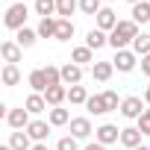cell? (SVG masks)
I'll use <instances>...</instances> for the list:
<instances>
[{
    "instance_id": "cell-1",
    "label": "cell",
    "mask_w": 150,
    "mask_h": 150,
    "mask_svg": "<svg viewBox=\"0 0 150 150\" xmlns=\"http://www.w3.org/2000/svg\"><path fill=\"white\" fill-rule=\"evenodd\" d=\"M135 35H138V24L132 21V18H124V21H118V27L109 33V47L118 53V50H129L132 47V41H135Z\"/></svg>"
},
{
    "instance_id": "cell-2",
    "label": "cell",
    "mask_w": 150,
    "mask_h": 150,
    "mask_svg": "<svg viewBox=\"0 0 150 150\" xmlns=\"http://www.w3.org/2000/svg\"><path fill=\"white\" fill-rule=\"evenodd\" d=\"M27 18H30V9H27V3L24 0H18V3H12L9 9H6V15H3V24H6V30H24L27 27Z\"/></svg>"
},
{
    "instance_id": "cell-3",
    "label": "cell",
    "mask_w": 150,
    "mask_h": 150,
    "mask_svg": "<svg viewBox=\"0 0 150 150\" xmlns=\"http://www.w3.org/2000/svg\"><path fill=\"white\" fill-rule=\"evenodd\" d=\"M144 97H138V94H129V97H124L121 100V115L127 118V121H138L141 115H144Z\"/></svg>"
},
{
    "instance_id": "cell-4",
    "label": "cell",
    "mask_w": 150,
    "mask_h": 150,
    "mask_svg": "<svg viewBox=\"0 0 150 150\" xmlns=\"http://www.w3.org/2000/svg\"><path fill=\"white\" fill-rule=\"evenodd\" d=\"M6 124H9L12 129H27V127L33 124V118H30L27 106H15V109L6 112Z\"/></svg>"
},
{
    "instance_id": "cell-5",
    "label": "cell",
    "mask_w": 150,
    "mask_h": 150,
    "mask_svg": "<svg viewBox=\"0 0 150 150\" xmlns=\"http://www.w3.org/2000/svg\"><path fill=\"white\" fill-rule=\"evenodd\" d=\"M112 65H115V71H121V74H129V71H135V65H138V56H135L132 50H118V53H115V59H112Z\"/></svg>"
},
{
    "instance_id": "cell-6",
    "label": "cell",
    "mask_w": 150,
    "mask_h": 150,
    "mask_svg": "<svg viewBox=\"0 0 150 150\" xmlns=\"http://www.w3.org/2000/svg\"><path fill=\"white\" fill-rule=\"evenodd\" d=\"M94 141H100V144H118L121 141V129L115 127V124H100L97 129H94Z\"/></svg>"
},
{
    "instance_id": "cell-7",
    "label": "cell",
    "mask_w": 150,
    "mask_h": 150,
    "mask_svg": "<svg viewBox=\"0 0 150 150\" xmlns=\"http://www.w3.org/2000/svg\"><path fill=\"white\" fill-rule=\"evenodd\" d=\"M83 83V68L77 65V62H65L62 65V86H80Z\"/></svg>"
},
{
    "instance_id": "cell-8",
    "label": "cell",
    "mask_w": 150,
    "mask_h": 150,
    "mask_svg": "<svg viewBox=\"0 0 150 150\" xmlns=\"http://www.w3.org/2000/svg\"><path fill=\"white\" fill-rule=\"evenodd\" d=\"M94 24H97V30H103V33H112V30L118 27V15H115V9H112V6H103V9L97 12Z\"/></svg>"
},
{
    "instance_id": "cell-9",
    "label": "cell",
    "mask_w": 150,
    "mask_h": 150,
    "mask_svg": "<svg viewBox=\"0 0 150 150\" xmlns=\"http://www.w3.org/2000/svg\"><path fill=\"white\" fill-rule=\"evenodd\" d=\"M68 127H71V135L77 138V141H86V138L94 132V127H91V121H88V118H71V124H68Z\"/></svg>"
},
{
    "instance_id": "cell-10",
    "label": "cell",
    "mask_w": 150,
    "mask_h": 150,
    "mask_svg": "<svg viewBox=\"0 0 150 150\" xmlns=\"http://www.w3.org/2000/svg\"><path fill=\"white\" fill-rule=\"evenodd\" d=\"M0 56H3L6 65H18L21 56H24V47L18 41H3V44H0Z\"/></svg>"
},
{
    "instance_id": "cell-11",
    "label": "cell",
    "mask_w": 150,
    "mask_h": 150,
    "mask_svg": "<svg viewBox=\"0 0 150 150\" xmlns=\"http://www.w3.org/2000/svg\"><path fill=\"white\" fill-rule=\"evenodd\" d=\"M27 135H30L35 144H44L47 135H50V121H38V118H35V121L27 127Z\"/></svg>"
},
{
    "instance_id": "cell-12",
    "label": "cell",
    "mask_w": 150,
    "mask_h": 150,
    "mask_svg": "<svg viewBox=\"0 0 150 150\" xmlns=\"http://www.w3.org/2000/svg\"><path fill=\"white\" fill-rule=\"evenodd\" d=\"M44 100H47L50 109H53V106H62V103L68 100V86H50V88L44 91Z\"/></svg>"
},
{
    "instance_id": "cell-13",
    "label": "cell",
    "mask_w": 150,
    "mask_h": 150,
    "mask_svg": "<svg viewBox=\"0 0 150 150\" xmlns=\"http://www.w3.org/2000/svg\"><path fill=\"white\" fill-rule=\"evenodd\" d=\"M27 83H30V88H33L35 94H44V91L50 88V86H47V77H44V68H35V71H30Z\"/></svg>"
},
{
    "instance_id": "cell-14",
    "label": "cell",
    "mask_w": 150,
    "mask_h": 150,
    "mask_svg": "<svg viewBox=\"0 0 150 150\" xmlns=\"http://www.w3.org/2000/svg\"><path fill=\"white\" fill-rule=\"evenodd\" d=\"M24 106H27V112L30 115H41V112H50V106H47V100H44V94H30L27 100H24Z\"/></svg>"
},
{
    "instance_id": "cell-15",
    "label": "cell",
    "mask_w": 150,
    "mask_h": 150,
    "mask_svg": "<svg viewBox=\"0 0 150 150\" xmlns=\"http://www.w3.org/2000/svg\"><path fill=\"white\" fill-rule=\"evenodd\" d=\"M121 144L129 147V150L141 147V129H138V127H124V129H121Z\"/></svg>"
},
{
    "instance_id": "cell-16",
    "label": "cell",
    "mask_w": 150,
    "mask_h": 150,
    "mask_svg": "<svg viewBox=\"0 0 150 150\" xmlns=\"http://www.w3.org/2000/svg\"><path fill=\"white\" fill-rule=\"evenodd\" d=\"M6 144H9L12 150H33V138L27 135V129H15Z\"/></svg>"
},
{
    "instance_id": "cell-17",
    "label": "cell",
    "mask_w": 150,
    "mask_h": 150,
    "mask_svg": "<svg viewBox=\"0 0 150 150\" xmlns=\"http://www.w3.org/2000/svg\"><path fill=\"white\" fill-rule=\"evenodd\" d=\"M112 74H115V65H112V62H94V65H91V77H94L97 83H109Z\"/></svg>"
},
{
    "instance_id": "cell-18",
    "label": "cell",
    "mask_w": 150,
    "mask_h": 150,
    "mask_svg": "<svg viewBox=\"0 0 150 150\" xmlns=\"http://www.w3.org/2000/svg\"><path fill=\"white\" fill-rule=\"evenodd\" d=\"M71 62H77L80 68H83V65H94V50L86 47V44L74 47V50H71Z\"/></svg>"
},
{
    "instance_id": "cell-19",
    "label": "cell",
    "mask_w": 150,
    "mask_h": 150,
    "mask_svg": "<svg viewBox=\"0 0 150 150\" xmlns=\"http://www.w3.org/2000/svg\"><path fill=\"white\" fill-rule=\"evenodd\" d=\"M109 44V33H103V30H88V35H86V47H91V50H100V47H106Z\"/></svg>"
},
{
    "instance_id": "cell-20",
    "label": "cell",
    "mask_w": 150,
    "mask_h": 150,
    "mask_svg": "<svg viewBox=\"0 0 150 150\" xmlns=\"http://www.w3.org/2000/svg\"><path fill=\"white\" fill-rule=\"evenodd\" d=\"M47 121H50V127H68V124H71V112L62 109V106H53V109L47 112Z\"/></svg>"
},
{
    "instance_id": "cell-21",
    "label": "cell",
    "mask_w": 150,
    "mask_h": 150,
    "mask_svg": "<svg viewBox=\"0 0 150 150\" xmlns=\"http://www.w3.org/2000/svg\"><path fill=\"white\" fill-rule=\"evenodd\" d=\"M74 33H77V27H74L71 18H59V27H56V41H71Z\"/></svg>"
},
{
    "instance_id": "cell-22",
    "label": "cell",
    "mask_w": 150,
    "mask_h": 150,
    "mask_svg": "<svg viewBox=\"0 0 150 150\" xmlns=\"http://www.w3.org/2000/svg\"><path fill=\"white\" fill-rule=\"evenodd\" d=\"M0 80H3V86L15 88V86L21 83V71H18V65H3V71H0Z\"/></svg>"
},
{
    "instance_id": "cell-23",
    "label": "cell",
    "mask_w": 150,
    "mask_h": 150,
    "mask_svg": "<svg viewBox=\"0 0 150 150\" xmlns=\"http://www.w3.org/2000/svg\"><path fill=\"white\" fill-rule=\"evenodd\" d=\"M88 97H91V94H88L86 86H71V88H68V100H71L74 106H86Z\"/></svg>"
},
{
    "instance_id": "cell-24",
    "label": "cell",
    "mask_w": 150,
    "mask_h": 150,
    "mask_svg": "<svg viewBox=\"0 0 150 150\" xmlns=\"http://www.w3.org/2000/svg\"><path fill=\"white\" fill-rule=\"evenodd\" d=\"M129 15H132V21H135L138 27H141V24H150V3H147V0H141V3H135Z\"/></svg>"
},
{
    "instance_id": "cell-25",
    "label": "cell",
    "mask_w": 150,
    "mask_h": 150,
    "mask_svg": "<svg viewBox=\"0 0 150 150\" xmlns=\"http://www.w3.org/2000/svg\"><path fill=\"white\" fill-rule=\"evenodd\" d=\"M56 27H59V18H41L38 38H56Z\"/></svg>"
},
{
    "instance_id": "cell-26",
    "label": "cell",
    "mask_w": 150,
    "mask_h": 150,
    "mask_svg": "<svg viewBox=\"0 0 150 150\" xmlns=\"http://www.w3.org/2000/svg\"><path fill=\"white\" fill-rule=\"evenodd\" d=\"M132 53H135V56H150V33H138V35H135Z\"/></svg>"
},
{
    "instance_id": "cell-27",
    "label": "cell",
    "mask_w": 150,
    "mask_h": 150,
    "mask_svg": "<svg viewBox=\"0 0 150 150\" xmlns=\"http://www.w3.org/2000/svg\"><path fill=\"white\" fill-rule=\"evenodd\" d=\"M80 9V0H56V15L59 18H71Z\"/></svg>"
},
{
    "instance_id": "cell-28",
    "label": "cell",
    "mask_w": 150,
    "mask_h": 150,
    "mask_svg": "<svg viewBox=\"0 0 150 150\" xmlns=\"http://www.w3.org/2000/svg\"><path fill=\"white\" fill-rule=\"evenodd\" d=\"M35 38H38V30H30V27H24V30H18V33H15V41H18L21 47H33V44H35Z\"/></svg>"
},
{
    "instance_id": "cell-29",
    "label": "cell",
    "mask_w": 150,
    "mask_h": 150,
    "mask_svg": "<svg viewBox=\"0 0 150 150\" xmlns=\"http://www.w3.org/2000/svg\"><path fill=\"white\" fill-rule=\"evenodd\" d=\"M35 15L56 18V0H35Z\"/></svg>"
},
{
    "instance_id": "cell-30",
    "label": "cell",
    "mask_w": 150,
    "mask_h": 150,
    "mask_svg": "<svg viewBox=\"0 0 150 150\" xmlns=\"http://www.w3.org/2000/svg\"><path fill=\"white\" fill-rule=\"evenodd\" d=\"M86 109H88L91 115H109V112H106V103H103V94H91L88 103H86Z\"/></svg>"
},
{
    "instance_id": "cell-31",
    "label": "cell",
    "mask_w": 150,
    "mask_h": 150,
    "mask_svg": "<svg viewBox=\"0 0 150 150\" xmlns=\"http://www.w3.org/2000/svg\"><path fill=\"white\" fill-rule=\"evenodd\" d=\"M103 9V0H80V12L83 15H91V18H97V12Z\"/></svg>"
},
{
    "instance_id": "cell-32",
    "label": "cell",
    "mask_w": 150,
    "mask_h": 150,
    "mask_svg": "<svg viewBox=\"0 0 150 150\" xmlns=\"http://www.w3.org/2000/svg\"><path fill=\"white\" fill-rule=\"evenodd\" d=\"M103 103H106V112H118V109H121V100H118V91L106 88V91H103Z\"/></svg>"
},
{
    "instance_id": "cell-33",
    "label": "cell",
    "mask_w": 150,
    "mask_h": 150,
    "mask_svg": "<svg viewBox=\"0 0 150 150\" xmlns=\"http://www.w3.org/2000/svg\"><path fill=\"white\" fill-rule=\"evenodd\" d=\"M44 77H47V86H62V68L47 65L44 68Z\"/></svg>"
},
{
    "instance_id": "cell-34",
    "label": "cell",
    "mask_w": 150,
    "mask_h": 150,
    "mask_svg": "<svg viewBox=\"0 0 150 150\" xmlns=\"http://www.w3.org/2000/svg\"><path fill=\"white\" fill-rule=\"evenodd\" d=\"M56 150H80V144H77L74 135H62V138L56 141Z\"/></svg>"
},
{
    "instance_id": "cell-35",
    "label": "cell",
    "mask_w": 150,
    "mask_h": 150,
    "mask_svg": "<svg viewBox=\"0 0 150 150\" xmlns=\"http://www.w3.org/2000/svg\"><path fill=\"white\" fill-rule=\"evenodd\" d=\"M138 129L141 135H150V109H144V115L138 118Z\"/></svg>"
},
{
    "instance_id": "cell-36",
    "label": "cell",
    "mask_w": 150,
    "mask_h": 150,
    "mask_svg": "<svg viewBox=\"0 0 150 150\" xmlns=\"http://www.w3.org/2000/svg\"><path fill=\"white\" fill-rule=\"evenodd\" d=\"M141 74L150 77V56H141Z\"/></svg>"
},
{
    "instance_id": "cell-37",
    "label": "cell",
    "mask_w": 150,
    "mask_h": 150,
    "mask_svg": "<svg viewBox=\"0 0 150 150\" xmlns=\"http://www.w3.org/2000/svg\"><path fill=\"white\" fill-rule=\"evenodd\" d=\"M83 150H106V144H100V141H91V144H86Z\"/></svg>"
},
{
    "instance_id": "cell-38",
    "label": "cell",
    "mask_w": 150,
    "mask_h": 150,
    "mask_svg": "<svg viewBox=\"0 0 150 150\" xmlns=\"http://www.w3.org/2000/svg\"><path fill=\"white\" fill-rule=\"evenodd\" d=\"M144 103L150 106V83H147V88H144Z\"/></svg>"
},
{
    "instance_id": "cell-39",
    "label": "cell",
    "mask_w": 150,
    "mask_h": 150,
    "mask_svg": "<svg viewBox=\"0 0 150 150\" xmlns=\"http://www.w3.org/2000/svg\"><path fill=\"white\" fill-rule=\"evenodd\" d=\"M33 150H50L47 144H33Z\"/></svg>"
},
{
    "instance_id": "cell-40",
    "label": "cell",
    "mask_w": 150,
    "mask_h": 150,
    "mask_svg": "<svg viewBox=\"0 0 150 150\" xmlns=\"http://www.w3.org/2000/svg\"><path fill=\"white\" fill-rule=\"evenodd\" d=\"M124 3H129V6H135V3H141V0H124Z\"/></svg>"
},
{
    "instance_id": "cell-41",
    "label": "cell",
    "mask_w": 150,
    "mask_h": 150,
    "mask_svg": "<svg viewBox=\"0 0 150 150\" xmlns=\"http://www.w3.org/2000/svg\"><path fill=\"white\" fill-rule=\"evenodd\" d=\"M0 150H12V147H9V144H3V147H0Z\"/></svg>"
},
{
    "instance_id": "cell-42",
    "label": "cell",
    "mask_w": 150,
    "mask_h": 150,
    "mask_svg": "<svg viewBox=\"0 0 150 150\" xmlns=\"http://www.w3.org/2000/svg\"><path fill=\"white\" fill-rule=\"evenodd\" d=\"M135 150H150V147H144V144H141V147H135Z\"/></svg>"
},
{
    "instance_id": "cell-43",
    "label": "cell",
    "mask_w": 150,
    "mask_h": 150,
    "mask_svg": "<svg viewBox=\"0 0 150 150\" xmlns=\"http://www.w3.org/2000/svg\"><path fill=\"white\" fill-rule=\"evenodd\" d=\"M103 3H106V6H109V3H115V0H103Z\"/></svg>"
}]
</instances>
